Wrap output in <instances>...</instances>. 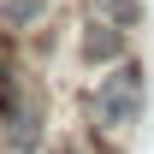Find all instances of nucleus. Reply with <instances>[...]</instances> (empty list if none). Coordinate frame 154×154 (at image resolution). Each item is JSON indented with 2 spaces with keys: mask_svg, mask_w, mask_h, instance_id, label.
Returning a JSON list of instances; mask_svg holds the SVG:
<instances>
[{
  "mask_svg": "<svg viewBox=\"0 0 154 154\" xmlns=\"http://www.w3.org/2000/svg\"><path fill=\"white\" fill-rule=\"evenodd\" d=\"M89 18H101V24H119V30H131V24L142 18V6H136V0H89Z\"/></svg>",
  "mask_w": 154,
  "mask_h": 154,
  "instance_id": "39448f33",
  "label": "nucleus"
},
{
  "mask_svg": "<svg viewBox=\"0 0 154 154\" xmlns=\"http://www.w3.org/2000/svg\"><path fill=\"white\" fill-rule=\"evenodd\" d=\"M48 142V107L30 83H12L0 95V148L6 154H36Z\"/></svg>",
  "mask_w": 154,
  "mask_h": 154,
  "instance_id": "f03ea898",
  "label": "nucleus"
},
{
  "mask_svg": "<svg viewBox=\"0 0 154 154\" xmlns=\"http://www.w3.org/2000/svg\"><path fill=\"white\" fill-rule=\"evenodd\" d=\"M42 154H83V142H48Z\"/></svg>",
  "mask_w": 154,
  "mask_h": 154,
  "instance_id": "423d86ee",
  "label": "nucleus"
},
{
  "mask_svg": "<svg viewBox=\"0 0 154 154\" xmlns=\"http://www.w3.org/2000/svg\"><path fill=\"white\" fill-rule=\"evenodd\" d=\"M89 119H95V131L107 142H125L136 131V119H142V65H113V71L101 77L95 89H89Z\"/></svg>",
  "mask_w": 154,
  "mask_h": 154,
  "instance_id": "f257e3e1",
  "label": "nucleus"
},
{
  "mask_svg": "<svg viewBox=\"0 0 154 154\" xmlns=\"http://www.w3.org/2000/svg\"><path fill=\"white\" fill-rule=\"evenodd\" d=\"M77 48H83V59H89V65H107V71L131 59V36H125L119 24H101V18H89V24H83Z\"/></svg>",
  "mask_w": 154,
  "mask_h": 154,
  "instance_id": "7ed1b4c3",
  "label": "nucleus"
},
{
  "mask_svg": "<svg viewBox=\"0 0 154 154\" xmlns=\"http://www.w3.org/2000/svg\"><path fill=\"white\" fill-rule=\"evenodd\" d=\"M54 12V0H0V30L18 36V30H42V18Z\"/></svg>",
  "mask_w": 154,
  "mask_h": 154,
  "instance_id": "20e7f679",
  "label": "nucleus"
}]
</instances>
